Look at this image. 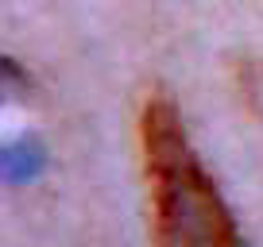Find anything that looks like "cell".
<instances>
[{
    "label": "cell",
    "instance_id": "7a4b0ae2",
    "mask_svg": "<svg viewBox=\"0 0 263 247\" xmlns=\"http://www.w3.org/2000/svg\"><path fill=\"white\" fill-rule=\"evenodd\" d=\"M27 93H31V74L24 70V62L0 54V105H8V100H24Z\"/></svg>",
    "mask_w": 263,
    "mask_h": 247
},
{
    "label": "cell",
    "instance_id": "6da1fadb",
    "mask_svg": "<svg viewBox=\"0 0 263 247\" xmlns=\"http://www.w3.org/2000/svg\"><path fill=\"white\" fill-rule=\"evenodd\" d=\"M143 174L151 193L155 247H244L217 181L194 155L178 108L151 97L140 116Z\"/></svg>",
    "mask_w": 263,
    "mask_h": 247
},
{
    "label": "cell",
    "instance_id": "3957f363",
    "mask_svg": "<svg viewBox=\"0 0 263 247\" xmlns=\"http://www.w3.org/2000/svg\"><path fill=\"white\" fill-rule=\"evenodd\" d=\"M39 166V147L31 143H12V147L0 151V174L4 178H24Z\"/></svg>",
    "mask_w": 263,
    "mask_h": 247
}]
</instances>
